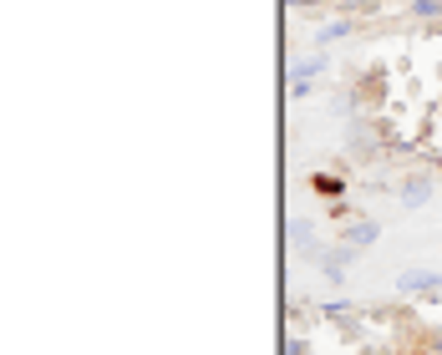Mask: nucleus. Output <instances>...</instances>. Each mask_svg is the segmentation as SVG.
I'll use <instances>...</instances> for the list:
<instances>
[{"label":"nucleus","instance_id":"obj_1","mask_svg":"<svg viewBox=\"0 0 442 355\" xmlns=\"http://www.w3.org/2000/svg\"><path fill=\"white\" fill-rule=\"evenodd\" d=\"M346 259H351V254H341V249H331V254H320V264H326V279H341Z\"/></svg>","mask_w":442,"mask_h":355},{"label":"nucleus","instance_id":"obj_2","mask_svg":"<svg viewBox=\"0 0 442 355\" xmlns=\"http://www.w3.org/2000/svg\"><path fill=\"white\" fill-rule=\"evenodd\" d=\"M346 239H351V244H361V249L376 244V223H356V229H346Z\"/></svg>","mask_w":442,"mask_h":355},{"label":"nucleus","instance_id":"obj_3","mask_svg":"<svg viewBox=\"0 0 442 355\" xmlns=\"http://www.w3.org/2000/svg\"><path fill=\"white\" fill-rule=\"evenodd\" d=\"M427 193H432V188H427V178H412V183H407V193H401V198H407L412 208H417V203L427 198Z\"/></svg>","mask_w":442,"mask_h":355},{"label":"nucleus","instance_id":"obj_4","mask_svg":"<svg viewBox=\"0 0 442 355\" xmlns=\"http://www.w3.org/2000/svg\"><path fill=\"white\" fill-rule=\"evenodd\" d=\"M437 284V274L427 269V274H401V289H432Z\"/></svg>","mask_w":442,"mask_h":355}]
</instances>
